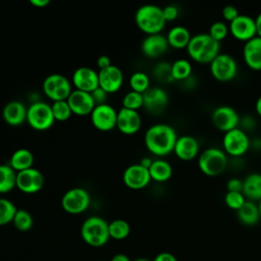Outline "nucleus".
<instances>
[{"mask_svg":"<svg viewBox=\"0 0 261 261\" xmlns=\"http://www.w3.org/2000/svg\"><path fill=\"white\" fill-rule=\"evenodd\" d=\"M177 134L167 123L151 125L145 133V146L150 153L158 157H164L173 152Z\"/></svg>","mask_w":261,"mask_h":261,"instance_id":"nucleus-1","label":"nucleus"},{"mask_svg":"<svg viewBox=\"0 0 261 261\" xmlns=\"http://www.w3.org/2000/svg\"><path fill=\"white\" fill-rule=\"evenodd\" d=\"M189 57L201 64H210L220 53V43L215 41L208 33L192 36L187 47Z\"/></svg>","mask_w":261,"mask_h":261,"instance_id":"nucleus-2","label":"nucleus"},{"mask_svg":"<svg viewBox=\"0 0 261 261\" xmlns=\"http://www.w3.org/2000/svg\"><path fill=\"white\" fill-rule=\"evenodd\" d=\"M135 21L137 27L146 35L161 34L166 24L162 7L154 4L140 6L135 13Z\"/></svg>","mask_w":261,"mask_h":261,"instance_id":"nucleus-3","label":"nucleus"},{"mask_svg":"<svg viewBox=\"0 0 261 261\" xmlns=\"http://www.w3.org/2000/svg\"><path fill=\"white\" fill-rule=\"evenodd\" d=\"M228 157L223 149L209 147L202 151L198 156V167L207 176H218L226 169Z\"/></svg>","mask_w":261,"mask_h":261,"instance_id":"nucleus-4","label":"nucleus"},{"mask_svg":"<svg viewBox=\"0 0 261 261\" xmlns=\"http://www.w3.org/2000/svg\"><path fill=\"white\" fill-rule=\"evenodd\" d=\"M108 222L99 216H90L82 224L81 236L86 244L92 247H102L110 239Z\"/></svg>","mask_w":261,"mask_h":261,"instance_id":"nucleus-5","label":"nucleus"},{"mask_svg":"<svg viewBox=\"0 0 261 261\" xmlns=\"http://www.w3.org/2000/svg\"><path fill=\"white\" fill-rule=\"evenodd\" d=\"M27 122L36 130H46L50 128L55 122L51 105L42 101L32 103L28 107Z\"/></svg>","mask_w":261,"mask_h":261,"instance_id":"nucleus-6","label":"nucleus"},{"mask_svg":"<svg viewBox=\"0 0 261 261\" xmlns=\"http://www.w3.org/2000/svg\"><path fill=\"white\" fill-rule=\"evenodd\" d=\"M43 92L53 102L63 101L68 99L72 88L67 77L60 73H51L43 82Z\"/></svg>","mask_w":261,"mask_h":261,"instance_id":"nucleus-7","label":"nucleus"},{"mask_svg":"<svg viewBox=\"0 0 261 261\" xmlns=\"http://www.w3.org/2000/svg\"><path fill=\"white\" fill-rule=\"evenodd\" d=\"M212 76L221 83L230 82L238 74V63L236 59L227 53H219L209 64Z\"/></svg>","mask_w":261,"mask_h":261,"instance_id":"nucleus-8","label":"nucleus"},{"mask_svg":"<svg viewBox=\"0 0 261 261\" xmlns=\"http://www.w3.org/2000/svg\"><path fill=\"white\" fill-rule=\"evenodd\" d=\"M251 141L248 134L237 127L224 134L222 139L223 151L231 157H241L250 149Z\"/></svg>","mask_w":261,"mask_h":261,"instance_id":"nucleus-9","label":"nucleus"},{"mask_svg":"<svg viewBox=\"0 0 261 261\" xmlns=\"http://www.w3.org/2000/svg\"><path fill=\"white\" fill-rule=\"evenodd\" d=\"M90 201L91 198L88 191L84 188L75 187L64 193L61 198V206L69 214H81L88 209Z\"/></svg>","mask_w":261,"mask_h":261,"instance_id":"nucleus-10","label":"nucleus"},{"mask_svg":"<svg viewBox=\"0 0 261 261\" xmlns=\"http://www.w3.org/2000/svg\"><path fill=\"white\" fill-rule=\"evenodd\" d=\"M240 119L241 117L238 111L228 105H220L216 107L211 114L213 125L224 134L239 127Z\"/></svg>","mask_w":261,"mask_h":261,"instance_id":"nucleus-11","label":"nucleus"},{"mask_svg":"<svg viewBox=\"0 0 261 261\" xmlns=\"http://www.w3.org/2000/svg\"><path fill=\"white\" fill-rule=\"evenodd\" d=\"M90 116L93 125L101 132H108L116 127L117 111L107 103L95 106Z\"/></svg>","mask_w":261,"mask_h":261,"instance_id":"nucleus-12","label":"nucleus"},{"mask_svg":"<svg viewBox=\"0 0 261 261\" xmlns=\"http://www.w3.org/2000/svg\"><path fill=\"white\" fill-rule=\"evenodd\" d=\"M45 184L43 173L37 168H29L17 172L16 188L25 194H35L42 190Z\"/></svg>","mask_w":261,"mask_h":261,"instance_id":"nucleus-13","label":"nucleus"},{"mask_svg":"<svg viewBox=\"0 0 261 261\" xmlns=\"http://www.w3.org/2000/svg\"><path fill=\"white\" fill-rule=\"evenodd\" d=\"M228 30L234 39L244 43L257 36L255 18L247 14H240L228 24Z\"/></svg>","mask_w":261,"mask_h":261,"instance_id":"nucleus-14","label":"nucleus"},{"mask_svg":"<svg viewBox=\"0 0 261 261\" xmlns=\"http://www.w3.org/2000/svg\"><path fill=\"white\" fill-rule=\"evenodd\" d=\"M151 180L149 169L142 166L140 163L127 166L122 174L123 184L132 190H142L146 188Z\"/></svg>","mask_w":261,"mask_h":261,"instance_id":"nucleus-15","label":"nucleus"},{"mask_svg":"<svg viewBox=\"0 0 261 261\" xmlns=\"http://www.w3.org/2000/svg\"><path fill=\"white\" fill-rule=\"evenodd\" d=\"M71 82L76 90L91 93L99 87L98 72L90 66H80L73 71Z\"/></svg>","mask_w":261,"mask_h":261,"instance_id":"nucleus-16","label":"nucleus"},{"mask_svg":"<svg viewBox=\"0 0 261 261\" xmlns=\"http://www.w3.org/2000/svg\"><path fill=\"white\" fill-rule=\"evenodd\" d=\"M99 87L108 94L117 92L123 83V73L121 69L111 64L110 66L98 71Z\"/></svg>","mask_w":261,"mask_h":261,"instance_id":"nucleus-17","label":"nucleus"},{"mask_svg":"<svg viewBox=\"0 0 261 261\" xmlns=\"http://www.w3.org/2000/svg\"><path fill=\"white\" fill-rule=\"evenodd\" d=\"M142 125V118L137 110L121 107L117 111L116 127L124 135H134L139 132Z\"/></svg>","mask_w":261,"mask_h":261,"instance_id":"nucleus-18","label":"nucleus"},{"mask_svg":"<svg viewBox=\"0 0 261 261\" xmlns=\"http://www.w3.org/2000/svg\"><path fill=\"white\" fill-rule=\"evenodd\" d=\"M173 153L182 161H191L200 154V145L198 140L190 135L177 137Z\"/></svg>","mask_w":261,"mask_h":261,"instance_id":"nucleus-19","label":"nucleus"},{"mask_svg":"<svg viewBox=\"0 0 261 261\" xmlns=\"http://www.w3.org/2000/svg\"><path fill=\"white\" fill-rule=\"evenodd\" d=\"M144 107L151 113L162 112L168 105V94L159 87H150L144 94Z\"/></svg>","mask_w":261,"mask_h":261,"instance_id":"nucleus-20","label":"nucleus"},{"mask_svg":"<svg viewBox=\"0 0 261 261\" xmlns=\"http://www.w3.org/2000/svg\"><path fill=\"white\" fill-rule=\"evenodd\" d=\"M67 102L72 111V114H76L80 116L91 114L96 106L90 93L76 89L72 90L71 94L67 99Z\"/></svg>","mask_w":261,"mask_h":261,"instance_id":"nucleus-21","label":"nucleus"},{"mask_svg":"<svg viewBox=\"0 0 261 261\" xmlns=\"http://www.w3.org/2000/svg\"><path fill=\"white\" fill-rule=\"evenodd\" d=\"M168 47L166 36L162 34L147 35L141 44V50L148 58H158L162 56L168 50Z\"/></svg>","mask_w":261,"mask_h":261,"instance_id":"nucleus-22","label":"nucleus"},{"mask_svg":"<svg viewBox=\"0 0 261 261\" xmlns=\"http://www.w3.org/2000/svg\"><path fill=\"white\" fill-rule=\"evenodd\" d=\"M243 58L246 65L255 71L261 70V38H255L244 43Z\"/></svg>","mask_w":261,"mask_h":261,"instance_id":"nucleus-23","label":"nucleus"},{"mask_svg":"<svg viewBox=\"0 0 261 261\" xmlns=\"http://www.w3.org/2000/svg\"><path fill=\"white\" fill-rule=\"evenodd\" d=\"M28 108L20 101H10L5 104L2 110L4 121L11 126H18L27 121Z\"/></svg>","mask_w":261,"mask_h":261,"instance_id":"nucleus-24","label":"nucleus"},{"mask_svg":"<svg viewBox=\"0 0 261 261\" xmlns=\"http://www.w3.org/2000/svg\"><path fill=\"white\" fill-rule=\"evenodd\" d=\"M242 193L249 201L261 200V173L252 172L243 179Z\"/></svg>","mask_w":261,"mask_h":261,"instance_id":"nucleus-25","label":"nucleus"},{"mask_svg":"<svg viewBox=\"0 0 261 261\" xmlns=\"http://www.w3.org/2000/svg\"><path fill=\"white\" fill-rule=\"evenodd\" d=\"M166 39L169 47H172L174 49H187L192 39V35L186 27L174 25L168 31Z\"/></svg>","mask_w":261,"mask_h":261,"instance_id":"nucleus-26","label":"nucleus"},{"mask_svg":"<svg viewBox=\"0 0 261 261\" xmlns=\"http://www.w3.org/2000/svg\"><path fill=\"white\" fill-rule=\"evenodd\" d=\"M172 172L173 169L171 164L161 158L153 160L151 166L149 167L151 179L156 182H165L169 180L172 176Z\"/></svg>","mask_w":261,"mask_h":261,"instance_id":"nucleus-27","label":"nucleus"},{"mask_svg":"<svg viewBox=\"0 0 261 261\" xmlns=\"http://www.w3.org/2000/svg\"><path fill=\"white\" fill-rule=\"evenodd\" d=\"M237 215L239 220L247 226L255 225L261 219L258 204L249 200H247L245 204L237 211Z\"/></svg>","mask_w":261,"mask_h":261,"instance_id":"nucleus-28","label":"nucleus"},{"mask_svg":"<svg viewBox=\"0 0 261 261\" xmlns=\"http://www.w3.org/2000/svg\"><path fill=\"white\" fill-rule=\"evenodd\" d=\"M34 164V155L27 148H19L15 150L9 160V165L16 171H22L32 168Z\"/></svg>","mask_w":261,"mask_h":261,"instance_id":"nucleus-29","label":"nucleus"},{"mask_svg":"<svg viewBox=\"0 0 261 261\" xmlns=\"http://www.w3.org/2000/svg\"><path fill=\"white\" fill-rule=\"evenodd\" d=\"M17 172L9 164H0V194H6L16 188Z\"/></svg>","mask_w":261,"mask_h":261,"instance_id":"nucleus-30","label":"nucleus"},{"mask_svg":"<svg viewBox=\"0 0 261 261\" xmlns=\"http://www.w3.org/2000/svg\"><path fill=\"white\" fill-rule=\"evenodd\" d=\"M193 67L188 59L179 58L171 63V76L173 81H186L192 75Z\"/></svg>","mask_w":261,"mask_h":261,"instance_id":"nucleus-31","label":"nucleus"},{"mask_svg":"<svg viewBox=\"0 0 261 261\" xmlns=\"http://www.w3.org/2000/svg\"><path fill=\"white\" fill-rule=\"evenodd\" d=\"M109 236L113 240H124L130 232L129 224L123 219H114L108 224Z\"/></svg>","mask_w":261,"mask_h":261,"instance_id":"nucleus-32","label":"nucleus"},{"mask_svg":"<svg viewBox=\"0 0 261 261\" xmlns=\"http://www.w3.org/2000/svg\"><path fill=\"white\" fill-rule=\"evenodd\" d=\"M129 87L132 91L144 94L150 88L149 75L143 71H136L129 77Z\"/></svg>","mask_w":261,"mask_h":261,"instance_id":"nucleus-33","label":"nucleus"},{"mask_svg":"<svg viewBox=\"0 0 261 261\" xmlns=\"http://www.w3.org/2000/svg\"><path fill=\"white\" fill-rule=\"evenodd\" d=\"M17 211L15 205L6 198H0V226L12 222Z\"/></svg>","mask_w":261,"mask_h":261,"instance_id":"nucleus-34","label":"nucleus"},{"mask_svg":"<svg viewBox=\"0 0 261 261\" xmlns=\"http://www.w3.org/2000/svg\"><path fill=\"white\" fill-rule=\"evenodd\" d=\"M14 227L19 231H28L32 228L34 220L31 213L24 209H17L12 220Z\"/></svg>","mask_w":261,"mask_h":261,"instance_id":"nucleus-35","label":"nucleus"},{"mask_svg":"<svg viewBox=\"0 0 261 261\" xmlns=\"http://www.w3.org/2000/svg\"><path fill=\"white\" fill-rule=\"evenodd\" d=\"M51 109L53 112V116L55 118V121H65L67 120L71 114L72 111L68 105L67 100L63 101H55L51 104Z\"/></svg>","mask_w":261,"mask_h":261,"instance_id":"nucleus-36","label":"nucleus"},{"mask_svg":"<svg viewBox=\"0 0 261 261\" xmlns=\"http://www.w3.org/2000/svg\"><path fill=\"white\" fill-rule=\"evenodd\" d=\"M121 104H122L123 108L138 111V109H140L144 105L143 94L130 90L122 98Z\"/></svg>","mask_w":261,"mask_h":261,"instance_id":"nucleus-37","label":"nucleus"},{"mask_svg":"<svg viewBox=\"0 0 261 261\" xmlns=\"http://www.w3.org/2000/svg\"><path fill=\"white\" fill-rule=\"evenodd\" d=\"M246 201L247 199L242 192H226L224 196L225 205L236 211H238Z\"/></svg>","mask_w":261,"mask_h":261,"instance_id":"nucleus-38","label":"nucleus"},{"mask_svg":"<svg viewBox=\"0 0 261 261\" xmlns=\"http://www.w3.org/2000/svg\"><path fill=\"white\" fill-rule=\"evenodd\" d=\"M229 30H228V25L220 20L214 21L208 31V34L217 42H221L222 40H224L226 38V36L228 35Z\"/></svg>","mask_w":261,"mask_h":261,"instance_id":"nucleus-39","label":"nucleus"},{"mask_svg":"<svg viewBox=\"0 0 261 261\" xmlns=\"http://www.w3.org/2000/svg\"><path fill=\"white\" fill-rule=\"evenodd\" d=\"M154 74L157 80L164 83H169L173 81L171 76V63L160 62L156 65L154 69Z\"/></svg>","mask_w":261,"mask_h":261,"instance_id":"nucleus-40","label":"nucleus"},{"mask_svg":"<svg viewBox=\"0 0 261 261\" xmlns=\"http://www.w3.org/2000/svg\"><path fill=\"white\" fill-rule=\"evenodd\" d=\"M221 14H222V17L228 21L229 23L234 20L239 15H240V12L238 10V8L233 5H226L222 8V11H221Z\"/></svg>","mask_w":261,"mask_h":261,"instance_id":"nucleus-41","label":"nucleus"},{"mask_svg":"<svg viewBox=\"0 0 261 261\" xmlns=\"http://www.w3.org/2000/svg\"><path fill=\"white\" fill-rule=\"evenodd\" d=\"M162 11H163V16H164L166 22L176 19L177 16H178V13H179L178 8L173 4H169V5L164 6L162 8Z\"/></svg>","mask_w":261,"mask_h":261,"instance_id":"nucleus-42","label":"nucleus"},{"mask_svg":"<svg viewBox=\"0 0 261 261\" xmlns=\"http://www.w3.org/2000/svg\"><path fill=\"white\" fill-rule=\"evenodd\" d=\"M93 100H94V103L95 105H101V104H105L106 103V99H107V95L108 93L105 92L102 88L98 87L97 89H95L93 92L90 93Z\"/></svg>","mask_w":261,"mask_h":261,"instance_id":"nucleus-43","label":"nucleus"},{"mask_svg":"<svg viewBox=\"0 0 261 261\" xmlns=\"http://www.w3.org/2000/svg\"><path fill=\"white\" fill-rule=\"evenodd\" d=\"M227 192H242L243 180L238 177H231L226 182Z\"/></svg>","mask_w":261,"mask_h":261,"instance_id":"nucleus-44","label":"nucleus"},{"mask_svg":"<svg viewBox=\"0 0 261 261\" xmlns=\"http://www.w3.org/2000/svg\"><path fill=\"white\" fill-rule=\"evenodd\" d=\"M96 63H97V66L99 67V70L104 69V68H106V67H108V66H110L112 64L111 63V59L107 55L99 56Z\"/></svg>","mask_w":261,"mask_h":261,"instance_id":"nucleus-45","label":"nucleus"},{"mask_svg":"<svg viewBox=\"0 0 261 261\" xmlns=\"http://www.w3.org/2000/svg\"><path fill=\"white\" fill-rule=\"evenodd\" d=\"M153 261H177L175 256L172 255L171 253H168V252H162V253H159Z\"/></svg>","mask_w":261,"mask_h":261,"instance_id":"nucleus-46","label":"nucleus"},{"mask_svg":"<svg viewBox=\"0 0 261 261\" xmlns=\"http://www.w3.org/2000/svg\"><path fill=\"white\" fill-rule=\"evenodd\" d=\"M30 3L35 7L42 8V7H46L50 3V1L49 0H31Z\"/></svg>","mask_w":261,"mask_h":261,"instance_id":"nucleus-47","label":"nucleus"},{"mask_svg":"<svg viewBox=\"0 0 261 261\" xmlns=\"http://www.w3.org/2000/svg\"><path fill=\"white\" fill-rule=\"evenodd\" d=\"M255 24H256L257 36L261 38V12H259L258 15L255 17Z\"/></svg>","mask_w":261,"mask_h":261,"instance_id":"nucleus-48","label":"nucleus"},{"mask_svg":"<svg viewBox=\"0 0 261 261\" xmlns=\"http://www.w3.org/2000/svg\"><path fill=\"white\" fill-rule=\"evenodd\" d=\"M110 261H130L129 258L125 254H116L114 255Z\"/></svg>","mask_w":261,"mask_h":261,"instance_id":"nucleus-49","label":"nucleus"},{"mask_svg":"<svg viewBox=\"0 0 261 261\" xmlns=\"http://www.w3.org/2000/svg\"><path fill=\"white\" fill-rule=\"evenodd\" d=\"M152 162H153V160H152L150 157H143V158L141 159V161H140V164H141L142 166H144V167H146V168L149 169V167L151 166Z\"/></svg>","mask_w":261,"mask_h":261,"instance_id":"nucleus-50","label":"nucleus"},{"mask_svg":"<svg viewBox=\"0 0 261 261\" xmlns=\"http://www.w3.org/2000/svg\"><path fill=\"white\" fill-rule=\"evenodd\" d=\"M255 111L261 117V96H259L255 102Z\"/></svg>","mask_w":261,"mask_h":261,"instance_id":"nucleus-51","label":"nucleus"},{"mask_svg":"<svg viewBox=\"0 0 261 261\" xmlns=\"http://www.w3.org/2000/svg\"><path fill=\"white\" fill-rule=\"evenodd\" d=\"M135 261H150V260H148V259H146V258H138V259H136Z\"/></svg>","mask_w":261,"mask_h":261,"instance_id":"nucleus-52","label":"nucleus"},{"mask_svg":"<svg viewBox=\"0 0 261 261\" xmlns=\"http://www.w3.org/2000/svg\"><path fill=\"white\" fill-rule=\"evenodd\" d=\"M258 207H259V211H260V216H261V200L258 203Z\"/></svg>","mask_w":261,"mask_h":261,"instance_id":"nucleus-53","label":"nucleus"}]
</instances>
